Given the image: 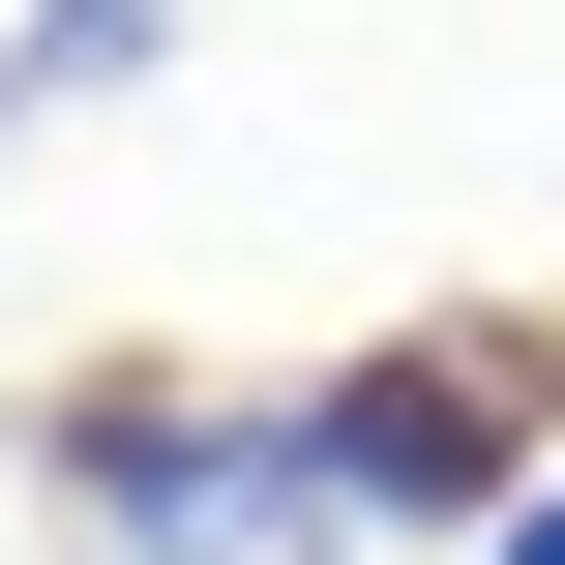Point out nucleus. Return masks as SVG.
<instances>
[{"instance_id":"f257e3e1","label":"nucleus","mask_w":565,"mask_h":565,"mask_svg":"<svg viewBox=\"0 0 565 565\" xmlns=\"http://www.w3.org/2000/svg\"><path fill=\"white\" fill-rule=\"evenodd\" d=\"M298 477H328V536L358 565H477L507 507L565 477V328L536 298H447V328H358V358H298Z\"/></svg>"},{"instance_id":"f03ea898","label":"nucleus","mask_w":565,"mask_h":565,"mask_svg":"<svg viewBox=\"0 0 565 565\" xmlns=\"http://www.w3.org/2000/svg\"><path fill=\"white\" fill-rule=\"evenodd\" d=\"M30 507H60V565H358L298 477V387H209V358H89L30 417Z\"/></svg>"},{"instance_id":"7ed1b4c3","label":"nucleus","mask_w":565,"mask_h":565,"mask_svg":"<svg viewBox=\"0 0 565 565\" xmlns=\"http://www.w3.org/2000/svg\"><path fill=\"white\" fill-rule=\"evenodd\" d=\"M149 60H179V0H30V30H0V89H30V119H89V89H149Z\"/></svg>"},{"instance_id":"20e7f679","label":"nucleus","mask_w":565,"mask_h":565,"mask_svg":"<svg viewBox=\"0 0 565 565\" xmlns=\"http://www.w3.org/2000/svg\"><path fill=\"white\" fill-rule=\"evenodd\" d=\"M477 565H565V477H536V507H507V536H477Z\"/></svg>"},{"instance_id":"39448f33","label":"nucleus","mask_w":565,"mask_h":565,"mask_svg":"<svg viewBox=\"0 0 565 565\" xmlns=\"http://www.w3.org/2000/svg\"><path fill=\"white\" fill-rule=\"evenodd\" d=\"M0 149H30V89H0Z\"/></svg>"}]
</instances>
